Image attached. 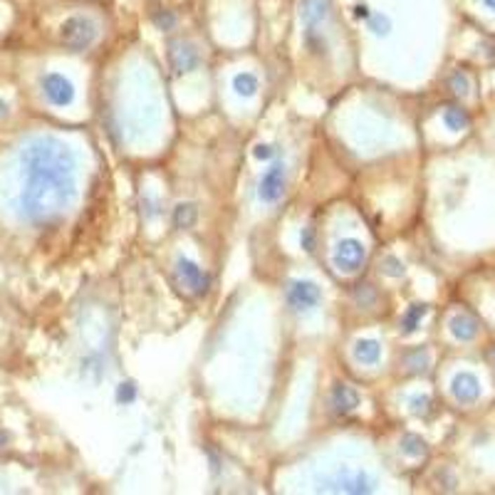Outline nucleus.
<instances>
[{"label": "nucleus", "mask_w": 495, "mask_h": 495, "mask_svg": "<svg viewBox=\"0 0 495 495\" xmlns=\"http://www.w3.org/2000/svg\"><path fill=\"white\" fill-rule=\"evenodd\" d=\"M169 62H171V67L176 74H186V72H191V70L198 67L201 58H198V50L193 42L173 40L171 45H169Z\"/></svg>", "instance_id": "nucleus-9"}, {"label": "nucleus", "mask_w": 495, "mask_h": 495, "mask_svg": "<svg viewBox=\"0 0 495 495\" xmlns=\"http://www.w3.org/2000/svg\"><path fill=\"white\" fill-rule=\"evenodd\" d=\"M355 357L362 364H376L381 357V344L376 339H359L355 344Z\"/></svg>", "instance_id": "nucleus-14"}, {"label": "nucleus", "mask_w": 495, "mask_h": 495, "mask_svg": "<svg viewBox=\"0 0 495 495\" xmlns=\"http://www.w3.org/2000/svg\"><path fill=\"white\" fill-rule=\"evenodd\" d=\"M300 243H303L305 251L312 253V251H315V230H312V228H305L303 235H300Z\"/></svg>", "instance_id": "nucleus-29"}, {"label": "nucleus", "mask_w": 495, "mask_h": 495, "mask_svg": "<svg viewBox=\"0 0 495 495\" xmlns=\"http://www.w3.org/2000/svg\"><path fill=\"white\" fill-rule=\"evenodd\" d=\"M451 334L461 342H470V339L478 334V322L475 317H470L468 312H461L451 317Z\"/></svg>", "instance_id": "nucleus-13"}, {"label": "nucleus", "mask_w": 495, "mask_h": 495, "mask_svg": "<svg viewBox=\"0 0 495 495\" xmlns=\"http://www.w3.org/2000/svg\"><path fill=\"white\" fill-rule=\"evenodd\" d=\"M176 275L181 280V285L186 290H191L193 295H206L211 287V275L204 272V268H198L193 260L188 258H178L176 260Z\"/></svg>", "instance_id": "nucleus-8"}, {"label": "nucleus", "mask_w": 495, "mask_h": 495, "mask_svg": "<svg viewBox=\"0 0 495 495\" xmlns=\"http://www.w3.org/2000/svg\"><path fill=\"white\" fill-rule=\"evenodd\" d=\"M443 121H446L449 129L461 131L468 126V114H466V110H461L458 105H451V107H446V112H443Z\"/></svg>", "instance_id": "nucleus-19"}, {"label": "nucleus", "mask_w": 495, "mask_h": 495, "mask_svg": "<svg viewBox=\"0 0 495 495\" xmlns=\"http://www.w3.org/2000/svg\"><path fill=\"white\" fill-rule=\"evenodd\" d=\"M451 89H454L456 94H468V89H470L468 77H466L463 72H454L451 74Z\"/></svg>", "instance_id": "nucleus-25"}, {"label": "nucleus", "mask_w": 495, "mask_h": 495, "mask_svg": "<svg viewBox=\"0 0 495 495\" xmlns=\"http://www.w3.org/2000/svg\"><path fill=\"white\" fill-rule=\"evenodd\" d=\"M253 154H256V159H260V161H268V159L275 157V149H272L270 144H258L256 149H253Z\"/></svg>", "instance_id": "nucleus-28"}, {"label": "nucleus", "mask_w": 495, "mask_h": 495, "mask_svg": "<svg viewBox=\"0 0 495 495\" xmlns=\"http://www.w3.org/2000/svg\"><path fill=\"white\" fill-rule=\"evenodd\" d=\"M426 315H428L426 305H411V308H409L407 312H404V317H402V332L404 334H414Z\"/></svg>", "instance_id": "nucleus-15"}, {"label": "nucleus", "mask_w": 495, "mask_h": 495, "mask_svg": "<svg viewBox=\"0 0 495 495\" xmlns=\"http://www.w3.org/2000/svg\"><path fill=\"white\" fill-rule=\"evenodd\" d=\"M141 206H146V216H157L159 213L157 204H154V201H149V198H144V201H141Z\"/></svg>", "instance_id": "nucleus-31"}, {"label": "nucleus", "mask_w": 495, "mask_h": 495, "mask_svg": "<svg viewBox=\"0 0 495 495\" xmlns=\"http://www.w3.org/2000/svg\"><path fill=\"white\" fill-rule=\"evenodd\" d=\"M490 357H493V362H495V347H493V352H490Z\"/></svg>", "instance_id": "nucleus-35"}, {"label": "nucleus", "mask_w": 495, "mask_h": 495, "mask_svg": "<svg viewBox=\"0 0 495 495\" xmlns=\"http://www.w3.org/2000/svg\"><path fill=\"white\" fill-rule=\"evenodd\" d=\"M287 186V169L282 161H275L258 181V198L263 204H277L285 196Z\"/></svg>", "instance_id": "nucleus-4"}, {"label": "nucleus", "mask_w": 495, "mask_h": 495, "mask_svg": "<svg viewBox=\"0 0 495 495\" xmlns=\"http://www.w3.org/2000/svg\"><path fill=\"white\" fill-rule=\"evenodd\" d=\"M319 490H332V493H371L374 490V483L367 473L362 470H350L344 468L339 473H334L332 478L319 480Z\"/></svg>", "instance_id": "nucleus-3"}, {"label": "nucleus", "mask_w": 495, "mask_h": 495, "mask_svg": "<svg viewBox=\"0 0 495 495\" xmlns=\"http://www.w3.org/2000/svg\"><path fill=\"white\" fill-rule=\"evenodd\" d=\"M480 3H483V6L488 8V11H493V13H495V0H480Z\"/></svg>", "instance_id": "nucleus-34"}, {"label": "nucleus", "mask_w": 495, "mask_h": 495, "mask_svg": "<svg viewBox=\"0 0 495 495\" xmlns=\"http://www.w3.org/2000/svg\"><path fill=\"white\" fill-rule=\"evenodd\" d=\"M154 25L159 27V30H171L173 25H176V15L173 13H169V11H159V13H154Z\"/></svg>", "instance_id": "nucleus-24"}, {"label": "nucleus", "mask_w": 495, "mask_h": 495, "mask_svg": "<svg viewBox=\"0 0 495 495\" xmlns=\"http://www.w3.org/2000/svg\"><path fill=\"white\" fill-rule=\"evenodd\" d=\"M305 30H322V25L332 15V0H303L300 3Z\"/></svg>", "instance_id": "nucleus-10"}, {"label": "nucleus", "mask_w": 495, "mask_h": 495, "mask_svg": "<svg viewBox=\"0 0 495 495\" xmlns=\"http://www.w3.org/2000/svg\"><path fill=\"white\" fill-rule=\"evenodd\" d=\"M409 404H411V411L416 414V416H426L428 407H431V399H428L426 394H421V396H414Z\"/></svg>", "instance_id": "nucleus-27"}, {"label": "nucleus", "mask_w": 495, "mask_h": 495, "mask_svg": "<svg viewBox=\"0 0 495 495\" xmlns=\"http://www.w3.org/2000/svg\"><path fill=\"white\" fill-rule=\"evenodd\" d=\"M355 15L359 18V20H369L371 13H369V8H367V6H357L355 8Z\"/></svg>", "instance_id": "nucleus-30"}, {"label": "nucleus", "mask_w": 495, "mask_h": 495, "mask_svg": "<svg viewBox=\"0 0 495 495\" xmlns=\"http://www.w3.org/2000/svg\"><path fill=\"white\" fill-rule=\"evenodd\" d=\"M451 394H454V399L461 404L478 402V396H480L478 376L470 374V371H458V374L454 376V381H451Z\"/></svg>", "instance_id": "nucleus-11"}, {"label": "nucleus", "mask_w": 495, "mask_h": 495, "mask_svg": "<svg viewBox=\"0 0 495 495\" xmlns=\"http://www.w3.org/2000/svg\"><path fill=\"white\" fill-rule=\"evenodd\" d=\"M367 260V248L357 238H344L334 248V265L344 272H357Z\"/></svg>", "instance_id": "nucleus-6"}, {"label": "nucleus", "mask_w": 495, "mask_h": 495, "mask_svg": "<svg viewBox=\"0 0 495 495\" xmlns=\"http://www.w3.org/2000/svg\"><path fill=\"white\" fill-rule=\"evenodd\" d=\"M233 89L240 97H253L258 92V77L253 72H238L233 77Z\"/></svg>", "instance_id": "nucleus-18"}, {"label": "nucleus", "mask_w": 495, "mask_h": 495, "mask_svg": "<svg viewBox=\"0 0 495 495\" xmlns=\"http://www.w3.org/2000/svg\"><path fill=\"white\" fill-rule=\"evenodd\" d=\"M381 268H384V272H386V275H389V277H402L404 275V263L402 260H399V258H386V260H384V265H381Z\"/></svg>", "instance_id": "nucleus-26"}, {"label": "nucleus", "mask_w": 495, "mask_h": 495, "mask_svg": "<svg viewBox=\"0 0 495 495\" xmlns=\"http://www.w3.org/2000/svg\"><path fill=\"white\" fill-rule=\"evenodd\" d=\"M355 297H357V303H359L362 308H371L374 300H376V290L369 285V282H362V285H357Z\"/></svg>", "instance_id": "nucleus-22"}, {"label": "nucleus", "mask_w": 495, "mask_h": 495, "mask_svg": "<svg viewBox=\"0 0 495 495\" xmlns=\"http://www.w3.org/2000/svg\"><path fill=\"white\" fill-rule=\"evenodd\" d=\"M402 451L407 456H411V458H421V456L428 454V446L426 441H423L421 436H416V433H407V436H402Z\"/></svg>", "instance_id": "nucleus-17"}, {"label": "nucleus", "mask_w": 495, "mask_h": 495, "mask_svg": "<svg viewBox=\"0 0 495 495\" xmlns=\"http://www.w3.org/2000/svg\"><path fill=\"white\" fill-rule=\"evenodd\" d=\"M97 40V25L84 15H72L60 25V42L72 53H84Z\"/></svg>", "instance_id": "nucleus-2"}, {"label": "nucleus", "mask_w": 495, "mask_h": 495, "mask_svg": "<svg viewBox=\"0 0 495 495\" xmlns=\"http://www.w3.org/2000/svg\"><path fill=\"white\" fill-rule=\"evenodd\" d=\"M8 441H11V433H8V431H3V428H0V449H6V446H8Z\"/></svg>", "instance_id": "nucleus-33"}, {"label": "nucleus", "mask_w": 495, "mask_h": 495, "mask_svg": "<svg viewBox=\"0 0 495 495\" xmlns=\"http://www.w3.org/2000/svg\"><path fill=\"white\" fill-rule=\"evenodd\" d=\"M198 220V209L193 204H178L173 209V225L176 228H193Z\"/></svg>", "instance_id": "nucleus-16"}, {"label": "nucleus", "mask_w": 495, "mask_h": 495, "mask_svg": "<svg viewBox=\"0 0 495 495\" xmlns=\"http://www.w3.org/2000/svg\"><path fill=\"white\" fill-rule=\"evenodd\" d=\"M40 87H42V94H45V99L50 102V105H55V107H67V105H72V99H74V84L70 82V79L65 77V74H60V72H47V74H42Z\"/></svg>", "instance_id": "nucleus-5"}, {"label": "nucleus", "mask_w": 495, "mask_h": 495, "mask_svg": "<svg viewBox=\"0 0 495 495\" xmlns=\"http://www.w3.org/2000/svg\"><path fill=\"white\" fill-rule=\"evenodd\" d=\"M134 399H136V384L134 381H124V384H119V389H117V402L131 404Z\"/></svg>", "instance_id": "nucleus-23"}, {"label": "nucleus", "mask_w": 495, "mask_h": 495, "mask_svg": "<svg viewBox=\"0 0 495 495\" xmlns=\"http://www.w3.org/2000/svg\"><path fill=\"white\" fill-rule=\"evenodd\" d=\"M329 402H332V409L337 414H352L357 407H359V394L347 384H334Z\"/></svg>", "instance_id": "nucleus-12"}, {"label": "nucleus", "mask_w": 495, "mask_h": 495, "mask_svg": "<svg viewBox=\"0 0 495 495\" xmlns=\"http://www.w3.org/2000/svg\"><path fill=\"white\" fill-rule=\"evenodd\" d=\"M22 193L18 201L20 216L27 223H53L77 196L72 149L55 136H37L20 152Z\"/></svg>", "instance_id": "nucleus-1"}, {"label": "nucleus", "mask_w": 495, "mask_h": 495, "mask_svg": "<svg viewBox=\"0 0 495 495\" xmlns=\"http://www.w3.org/2000/svg\"><path fill=\"white\" fill-rule=\"evenodd\" d=\"M11 114V105H8L6 99H0V119H3V117H8Z\"/></svg>", "instance_id": "nucleus-32"}, {"label": "nucleus", "mask_w": 495, "mask_h": 495, "mask_svg": "<svg viewBox=\"0 0 495 495\" xmlns=\"http://www.w3.org/2000/svg\"><path fill=\"white\" fill-rule=\"evenodd\" d=\"M319 300H322V292L315 282L310 280H295L287 287V303L297 312H308V310L317 308Z\"/></svg>", "instance_id": "nucleus-7"}, {"label": "nucleus", "mask_w": 495, "mask_h": 495, "mask_svg": "<svg viewBox=\"0 0 495 495\" xmlns=\"http://www.w3.org/2000/svg\"><path fill=\"white\" fill-rule=\"evenodd\" d=\"M367 27H369L374 35H389L391 20H389V15H384V13H371L369 20H367Z\"/></svg>", "instance_id": "nucleus-21"}, {"label": "nucleus", "mask_w": 495, "mask_h": 495, "mask_svg": "<svg viewBox=\"0 0 495 495\" xmlns=\"http://www.w3.org/2000/svg\"><path fill=\"white\" fill-rule=\"evenodd\" d=\"M407 367L414 371V374H418V371H426V367H428V352L423 350V347H418V350L409 352V355H407Z\"/></svg>", "instance_id": "nucleus-20"}]
</instances>
